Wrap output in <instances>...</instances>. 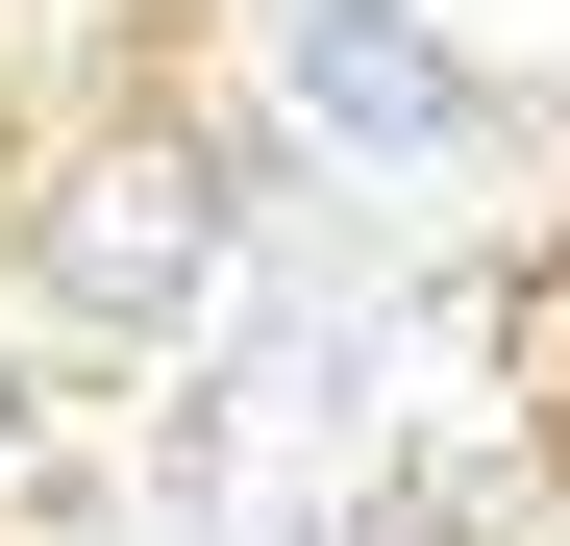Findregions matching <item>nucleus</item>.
<instances>
[{
	"instance_id": "f257e3e1",
	"label": "nucleus",
	"mask_w": 570,
	"mask_h": 546,
	"mask_svg": "<svg viewBox=\"0 0 570 546\" xmlns=\"http://www.w3.org/2000/svg\"><path fill=\"white\" fill-rule=\"evenodd\" d=\"M224 248H248L224 149H100V174H50L26 299H75V323H199V299H224Z\"/></svg>"
},
{
	"instance_id": "f03ea898",
	"label": "nucleus",
	"mask_w": 570,
	"mask_h": 546,
	"mask_svg": "<svg viewBox=\"0 0 570 546\" xmlns=\"http://www.w3.org/2000/svg\"><path fill=\"white\" fill-rule=\"evenodd\" d=\"M298 100H323L347 149H422V125H471V75L397 26V0H323V26H298Z\"/></svg>"
}]
</instances>
